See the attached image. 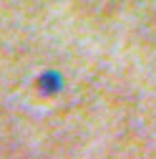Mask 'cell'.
I'll return each instance as SVG.
<instances>
[{
  "instance_id": "1",
  "label": "cell",
  "mask_w": 156,
  "mask_h": 159,
  "mask_svg": "<svg viewBox=\"0 0 156 159\" xmlns=\"http://www.w3.org/2000/svg\"><path fill=\"white\" fill-rule=\"evenodd\" d=\"M41 86H43L46 93H55V91H61L63 81H61V76H58L55 71H48V73L41 76Z\"/></svg>"
}]
</instances>
